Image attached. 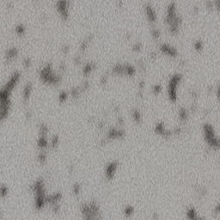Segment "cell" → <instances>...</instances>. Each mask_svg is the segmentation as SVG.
<instances>
[{"label":"cell","mask_w":220,"mask_h":220,"mask_svg":"<svg viewBox=\"0 0 220 220\" xmlns=\"http://www.w3.org/2000/svg\"><path fill=\"white\" fill-rule=\"evenodd\" d=\"M11 109V101L6 100V101H1L0 103V118L1 120L4 121L5 119L8 118Z\"/></svg>","instance_id":"ba28073f"},{"label":"cell","mask_w":220,"mask_h":220,"mask_svg":"<svg viewBox=\"0 0 220 220\" xmlns=\"http://www.w3.org/2000/svg\"><path fill=\"white\" fill-rule=\"evenodd\" d=\"M68 96H69V95H68V93L66 91H61L60 95H59V101L60 103L66 102L68 100Z\"/></svg>","instance_id":"cb8c5ba5"},{"label":"cell","mask_w":220,"mask_h":220,"mask_svg":"<svg viewBox=\"0 0 220 220\" xmlns=\"http://www.w3.org/2000/svg\"><path fill=\"white\" fill-rule=\"evenodd\" d=\"M60 144V138L58 135H54V137L52 138L51 139V143H50V146L52 149H55L56 147H58Z\"/></svg>","instance_id":"603a6c76"},{"label":"cell","mask_w":220,"mask_h":220,"mask_svg":"<svg viewBox=\"0 0 220 220\" xmlns=\"http://www.w3.org/2000/svg\"><path fill=\"white\" fill-rule=\"evenodd\" d=\"M16 32H17V35L22 36V35H23L24 33H25V28H24L23 25H19V26H17L16 28Z\"/></svg>","instance_id":"83f0119b"},{"label":"cell","mask_w":220,"mask_h":220,"mask_svg":"<svg viewBox=\"0 0 220 220\" xmlns=\"http://www.w3.org/2000/svg\"><path fill=\"white\" fill-rule=\"evenodd\" d=\"M20 78H21V74H20L18 72H15L13 74H12L11 76L10 79H9V81L5 83V85L4 86V88L2 89H5L6 91L11 93L13 89L17 86V84L18 82H19Z\"/></svg>","instance_id":"52a82bcc"},{"label":"cell","mask_w":220,"mask_h":220,"mask_svg":"<svg viewBox=\"0 0 220 220\" xmlns=\"http://www.w3.org/2000/svg\"><path fill=\"white\" fill-rule=\"evenodd\" d=\"M214 212L216 213H220V202L216 206V207L214 208Z\"/></svg>","instance_id":"1f68e13d"},{"label":"cell","mask_w":220,"mask_h":220,"mask_svg":"<svg viewBox=\"0 0 220 220\" xmlns=\"http://www.w3.org/2000/svg\"><path fill=\"white\" fill-rule=\"evenodd\" d=\"M187 217L189 219H198L200 218L199 215H198L197 211L194 207H190L189 209H187Z\"/></svg>","instance_id":"ac0fdd59"},{"label":"cell","mask_w":220,"mask_h":220,"mask_svg":"<svg viewBox=\"0 0 220 220\" xmlns=\"http://www.w3.org/2000/svg\"><path fill=\"white\" fill-rule=\"evenodd\" d=\"M48 127L46 124H41L39 128V136H46L48 137Z\"/></svg>","instance_id":"44dd1931"},{"label":"cell","mask_w":220,"mask_h":220,"mask_svg":"<svg viewBox=\"0 0 220 220\" xmlns=\"http://www.w3.org/2000/svg\"><path fill=\"white\" fill-rule=\"evenodd\" d=\"M32 193H34V206L37 211H42L47 204V194L45 182L42 178L37 179L30 186Z\"/></svg>","instance_id":"6da1fadb"},{"label":"cell","mask_w":220,"mask_h":220,"mask_svg":"<svg viewBox=\"0 0 220 220\" xmlns=\"http://www.w3.org/2000/svg\"><path fill=\"white\" fill-rule=\"evenodd\" d=\"M155 132L163 138H170L174 134L173 131L167 129L165 125L163 122H159V123L156 124V125H155Z\"/></svg>","instance_id":"9c48e42d"},{"label":"cell","mask_w":220,"mask_h":220,"mask_svg":"<svg viewBox=\"0 0 220 220\" xmlns=\"http://www.w3.org/2000/svg\"><path fill=\"white\" fill-rule=\"evenodd\" d=\"M40 77L44 83L48 84H56L60 83V76L54 75L51 65H47L42 68L40 72Z\"/></svg>","instance_id":"277c9868"},{"label":"cell","mask_w":220,"mask_h":220,"mask_svg":"<svg viewBox=\"0 0 220 220\" xmlns=\"http://www.w3.org/2000/svg\"><path fill=\"white\" fill-rule=\"evenodd\" d=\"M48 137L46 136H39L37 140V147L40 150H45L48 147Z\"/></svg>","instance_id":"5bb4252c"},{"label":"cell","mask_w":220,"mask_h":220,"mask_svg":"<svg viewBox=\"0 0 220 220\" xmlns=\"http://www.w3.org/2000/svg\"><path fill=\"white\" fill-rule=\"evenodd\" d=\"M118 168H119V162L118 161L114 160L108 163L105 167V170H104L105 178L107 179V181H112L116 175Z\"/></svg>","instance_id":"8992f818"},{"label":"cell","mask_w":220,"mask_h":220,"mask_svg":"<svg viewBox=\"0 0 220 220\" xmlns=\"http://www.w3.org/2000/svg\"><path fill=\"white\" fill-rule=\"evenodd\" d=\"M32 90H33V85L30 82H29L24 86L23 90V100L24 102H28V101L29 100L30 95L32 94Z\"/></svg>","instance_id":"4fadbf2b"},{"label":"cell","mask_w":220,"mask_h":220,"mask_svg":"<svg viewBox=\"0 0 220 220\" xmlns=\"http://www.w3.org/2000/svg\"><path fill=\"white\" fill-rule=\"evenodd\" d=\"M134 213V207L132 206H127L124 209V214L126 217H131L132 215Z\"/></svg>","instance_id":"484cf974"},{"label":"cell","mask_w":220,"mask_h":220,"mask_svg":"<svg viewBox=\"0 0 220 220\" xmlns=\"http://www.w3.org/2000/svg\"><path fill=\"white\" fill-rule=\"evenodd\" d=\"M95 69V64L94 63H88L86 64L83 69V73L85 76H88Z\"/></svg>","instance_id":"e0dca14e"},{"label":"cell","mask_w":220,"mask_h":220,"mask_svg":"<svg viewBox=\"0 0 220 220\" xmlns=\"http://www.w3.org/2000/svg\"><path fill=\"white\" fill-rule=\"evenodd\" d=\"M18 55V50L16 48H11L7 51L6 53V60L8 61H12L15 60Z\"/></svg>","instance_id":"2e32d148"},{"label":"cell","mask_w":220,"mask_h":220,"mask_svg":"<svg viewBox=\"0 0 220 220\" xmlns=\"http://www.w3.org/2000/svg\"><path fill=\"white\" fill-rule=\"evenodd\" d=\"M81 190H82V186L81 184H79V183H74L73 186H72V193L77 196V195H79L80 194V193H81Z\"/></svg>","instance_id":"7402d4cb"},{"label":"cell","mask_w":220,"mask_h":220,"mask_svg":"<svg viewBox=\"0 0 220 220\" xmlns=\"http://www.w3.org/2000/svg\"><path fill=\"white\" fill-rule=\"evenodd\" d=\"M52 208H53V212H54V213H58V212H60V206H59V204H57V205L52 206Z\"/></svg>","instance_id":"4dcf8cb0"},{"label":"cell","mask_w":220,"mask_h":220,"mask_svg":"<svg viewBox=\"0 0 220 220\" xmlns=\"http://www.w3.org/2000/svg\"><path fill=\"white\" fill-rule=\"evenodd\" d=\"M62 197H63V195L60 192H57V193L47 195V204H49L50 206L57 205L62 200Z\"/></svg>","instance_id":"8fae6325"},{"label":"cell","mask_w":220,"mask_h":220,"mask_svg":"<svg viewBox=\"0 0 220 220\" xmlns=\"http://www.w3.org/2000/svg\"><path fill=\"white\" fill-rule=\"evenodd\" d=\"M161 90H162V87H161L160 85H158V84L155 85L154 87H153V89H152V91H153V93H154L155 95H158L161 92Z\"/></svg>","instance_id":"f1b7e54d"},{"label":"cell","mask_w":220,"mask_h":220,"mask_svg":"<svg viewBox=\"0 0 220 220\" xmlns=\"http://www.w3.org/2000/svg\"><path fill=\"white\" fill-rule=\"evenodd\" d=\"M131 115L132 120L136 123V124H140L143 120V117H142V113L141 112L137 109V108H133L131 111Z\"/></svg>","instance_id":"9a60e30c"},{"label":"cell","mask_w":220,"mask_h":220,"mask_svg":"<svg viewBox=\"0 0 220 220\" xmlns=\"http://www.w3.org/2000/svg\"><path fill=\"white\" fill-rule=\"evenodd\" d=\"M117 120H118V122H119V125H123V124H124V119H123L122 117H118Z\"/></svg>","instance_id":"836d02e7"},{"label":"cell","mask_w":220,"mask_h":220,"mask_svg":"<svg viewBox=\"0 0 220 220\" xmlns=\"http://www.w3.org/2000/svg\"><path fill=\"white\" fill-rule=\"evenodd\" d=\"M89 42H90V40H89V38H88V39H86L85 41H83V42H82L81 47H80V48H81V51L84 52V51H85V50L88 48V47H89Z\"/></svg>","instance_id":"4316f807"},{"label":"cell","mask_w":220,"mask_h":220,"mask_svg":"<svg viewBox=\"0 0 220 220\" xmlns=\"http://www.w3.org/2000/svg\"><path fill=\"white\" fill-rule=\"evenodd\" d=\"M37 160L41 164H45L48 161V156L45 150H40L39 154L37 156Z\"/></svg>","instance_id":"ffe728a7"},{"label":"cell","mask_w":220,"mask_h":220,"mask_svg":"<svg viewBox=\"0 0 220 220\" xmlns=\"http://www.w3.org/2000/svg\"><path fill=\"white\" fill-rule=\"evenodd\" d=\"M81 213L83 218L85 219H97L101 218V209L98 203L95 200L90 202L83 203L81 205Z\"/></svg>","instance_id":"7a4b0ae2"},{"label":"cell","mask_w":220,"mask_h":220,"mask_svg":"<svg viewBox=\"0 0 220 220\" xmlns=\"http://www.w3.org/2000/svg\"><path fill=\"white\" fill-rule=\"evenodd\" d=\"M217 95H218V97L220 99V88L218 89V92H217Z\"/></svg>","instance_id":"d590c367"},{"label":"cell","mask_w":220,"mask_h":220,"mask_svg":"<svg viewBox=\"0 0 220 220\" xmlns=\"http://www.w3.org/2000/svg\"><path fill=\"white\" fill-rule=\"evenodd\" d=\"M125 136V132L122 129H118L115 127L110 128L107 132L106 135V139L107 141L113 140V139H117V138H121Z\"/></svg>","instance_id":"30bf717a"},{"label":"cell","mask_w":220,"mask_h":220,"mask_svg":"<svg viewBox=\"0 0 220 220\" xmlns=\"http://www.w3.org/2000/svg\"><path fill=\"white\" fill-rule=\"evenodd\" d=\"M203 133L205 140L209 146L214 150H220V138L217 137L213 126L209 123H206L203 126Z\"/></svg>","instance_id":"3957f363"},{"label":"cell","mask_w":220,"mask_h":220,"mask_svg":"<svg viewBox=\"0 0 220 220\" xmlns=\"http://www.w3.org/2000/svg\"><path fill=\"white\" fill-rule=\"evenodd\" d=\"M25 116H26V118H27V119H29L32 117V113H31V112H29V111H28V112H26Z\"/></svg>","instance_id":"e575fe53"},{"label":"cell","mask_w":220,"mask_h":220,"mask_svg":"<svg viewBox=\"0 0 220 220\" xmlns=\"http://www.w3.org/2000/svg\"><path fill=\"white\" fill-rule=\"evenodd\" d=\"M194 47H195V48H196L197 50H200V49H201V48H202V46H201V43H200V42H197Z\"/></svg>","instance_id":"d6a6232c"},{"label":"cell","mask_w":220,"mask_h":220,"mask_svg":"<svg viewBox=\"0 0 220 220\" xmlns=\"http://www.w3.org/2000/svg\"><path fill=\"white\" fill-rule=\"evenodd\" d=\"M0 191H1V197H2V199H5V198L8 196V194H9V187L6 185H2Z\"/></svg>","instance_id":"d4e9b609"},{"label":"cell","mask_w":220,"mask_h":220,"mask_svg":"<svg viewBox=\"0 0 220 220\" xmlns=\"http://www.w3.org/2000/svg\"><path fill=\"white\" fill-rule=\"evenodd\" d=\"M179 119L181 121H186L188 119V111L186 108H181L178 112Z\"/></svg>","instance_id":"d6986e66"},{"label":"cell","mask_w":220,"mask_h":220,"mask_svg":"<svg viewBox=\"0 0 220 220\" xmlns=\"http://www.w3.org/2000/svg\"><path fill=\"white\" fill-rule=\"evenodd\" d=\"M23 66L26 69H29L31 66V60L29 59H25L23 60Z\"/></svg>","instance_id":"f546056e"},{"label":"cell","mask_w":220,"mask_h":220,"mask_svg":"<svg viewBox=\"0 0 220 220\" xmlns=\"http://www.w3.org/2000/svg\"><path fill=\"white\" fill-rule=\"evenodd\" d=\"M181 79V75H174L169 83V86H168V95L169 100L172 102H175L177 101V89H178V85Z\"/></svg>","instance_id":"5b68a950"},{"label":"cell","mask_w":220,"mask_h":220,"mask_svg":"<svg viewBox=\"0 0 220 220\" xmlns=\"http://www.w3.org/2000/svg\"><path fill=\"white\" fill-rule=\"evenodd\" d=\"M161 52L163 54H166L168 56L170 57H176L177 56V50L175 48H172L171 46L168 45V44H163L160 47Z\"/></svg>","instance_id":"7c38bea8"}]
</instances>
